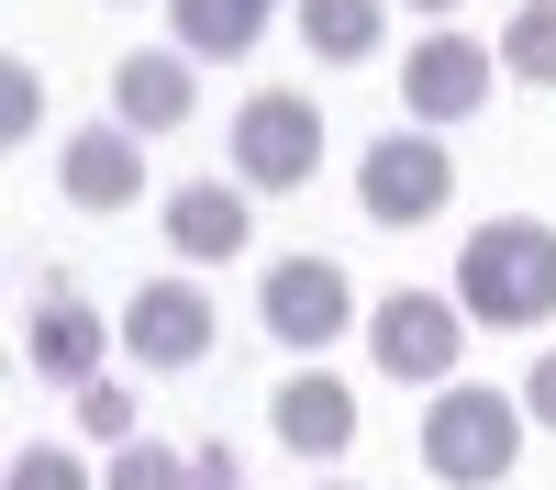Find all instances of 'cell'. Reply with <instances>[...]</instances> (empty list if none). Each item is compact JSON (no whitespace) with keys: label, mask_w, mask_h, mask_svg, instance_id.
<instances>
[{"label":"cell","mask_w":556,"mask_h":490,"mask_svg":"<svg viewBox=\"0 0 556 490\" xmlns=\"http://www.w3.org/2000/svg\"><path fill=\"white\" fill-rule=\"evenodd\" d=\"M456 312H468V324H490V335H534V324H556V223H534V212L479 223V235L456 246Z\"/></svg>","instance_id":"cell-1"},{"label":"cell","mask_w":556,"mask_h":490,"mask_svg":"<svg viewBox=\"0 0 556 490\" xmlns=\"http://www.w3.org/2000/svg\"><path fill=\"white\" fill-rule=\"evenodd\" d=\"M523 401H501V390H468V379H445L434 390V413H424V468L445 490H501L523 457Z\"/></svg>","instance_id":"cell-2"},{"label":"cell","mask_w":556,"mask_h":490,"mask_svg":"<svg viewBox=\"0 0 556 490\" xmlns=\"http://www.w3.org/2000/svg\"><path fill=\"white\" fill-rule=\"evenodd\" d=\"M367 356H379V379L445 390L456 356H468V312H456V290H390L379 312H367Z\"/></svg>","instance_id":"cell-3"},{"label":"cell","mask_w":556,"mask_h":490,"mask_svg":"<svg viewBox=\"0 0 556 490\" xmlns=\"http://www.w3.org/2000/svg\"><path fill=\"white\" fill-rule=\"evenodd\" d=\"M356 201H367V223H434V212L456 201V156L434 146L424 123H412V134L390 123L379 146L356 156Z\"/></svg>","instance_id":"cell-4"},{"label":"cell","mask_w":556,"mask_h":490,"mask_svg":"<svg viewBox=\"0 0 556 490\" xmlns=\"http://www.w3.org/2000/svg\"><path fill=\"white\" fill-rule=\"evenodd\" d=\"M312 156H323V112L301 89H256L235 112V178L245 190H312Z\"/></svg>","instance_id":"cell-5"},{"label":"cell","mask_w":556,"mask_h":490,"mask_svg":"<svg viewBox=\"0 0 556 490\" xmlns=\"http://www.w3.org/2000/svg\"><path fill=\"white\" fill-rule=\"evenodd\" d=\"M256 324L278 335V345H301V356H323L345 324H356V290H345V267L334 256H278L267 279H256Z\"/></svg>","instance_id":"cell-6"},{"label":"cell","mask_w":556,"mask_h":490,"mask_svg":"<svg viewBox=\"0 0 556 490\" xmlns=\"http://www.w3.org/2000/svg\"><path fill=\"white\" fill-rule=\"evenodd\" d=\"M401 101H412V123H468V112H490V45H468V34H424L401 56Z\"/></svg>","instance_id":"cell-7"},{"label":"cell","mask_w":556,"mask_h":490,"mask_svg":"<svg viewBox=\"0 0 556 490\" xmlns=\"http://www.w3.org/2000/svg\"><path fill=\"white\" fill-rule=\"evenodd\" d=\"M212 301L190 290V279H146L134 290V312H123V345H134V368H201L212 356Z\"/></svg>","instance_id":"cell-8"},{"label":"cell","mask_w":556,"mask_h":490,"mask_svg":"<svg viewBox=\"0 0 556 490\" xmlns=\"http://www.w3.org/2000/svg\"><path fill=\"white\" fill-rule=\"evenodd\" d=\"M112 345H123V335H112L78 290H45V301H34V324H23V356H34V379H45V390H89Z\"/></svg>","instance_id":"cell-9"},{"label":"cell","mask_w":556,"mask_h":490,"mask_svg":"<svg viewBox=\"0 0 556 490\" xmlns=\"http://www.w3.org/2000/svg\"><path fill=\"white\" fill-rule=\"evenodd\" d=\"M56 190H67L78 212H123L134 190H146V134H134V123L67 134V146H56Z\"/></svg>","instance_id":"cell-10"},{"label":"cell","mask_w":556,"mask_h":490,"mask_svg":"<svg viewBox=\"0 0 556 490\" xmlns=\"http://www.w3.org/2000/svg\"><path fill=\"white\" fill-rule=\"evenodd\" d=\"M167 246L190 267H223L245 246V178H190V190H167Z\"/></svg>","instance_id":"cell-11"},{"label":"cell","mask_w":556,"mask_h":490,"mask_svg":"<svg viewBox=\"0 0 556 490\" xmlns=\"http://www.w3.org/2000/svg\"><path fill=\"white\" fill-rule=\"evenodd\" d=\"M190 112H201L190 56H123V67H112V123H134V134H178Z\"/></svg>","instance_id":"cell-12"},{"label":"cell","mask_w":556,"mask_h":490,"mask_svg":"<svg viewBox=\"0 0 556 490\" xmlns=\"http://www.w3.org/2000/svg\"><path fill=\"white\" fill-rule=\"evenodd\" d=\"M278 445H290V457H345V445H356V390L301 368L290 390H278Z\"/></svg>","instance_id":"cell-13"},{"label":"cell","mask_w":556,"mask_h":490,"mask_svg":"<svg viewBox=\"0 0 556 490\" xmlns=\"http://www.w3.org/2000/svg\"><path fill=\"white\" fill-rule=\"evenodd\" d=\"M301 45L323 67H367L390 45V0H301Z\"/></svg>","instance_id":"cell-14"},{"label":"cell","mask_w":556,"mask_h":490,"mask_svg":"<svg viewBox=\"0 0 556 490\" xmlns=\"http://www.w3.org/2000/svg\"><path fill=\"white\" fill-rule=\"evenodd\" d=\"M167 23H178V56H256L267 0H167Z\"/></svg>","instance_id":"cell-15"},{"label":"cell","mask_w":556,"mask_h":490,"mask_svg":"<svg viewBox=\"0 0 556 490\" xmlns=\"http://www.w3.org/2000/svg\"><path fill=\"white\" fill-rule=\"evenodd\" d=\"M501 67L523 89H556V0H523V12L501 23Z\"/></svg>","instance_id":"cell-16"},{"label":"cell","mask_w":556,"mask_h":490,"mask_svg":"<svg viewBox=\"0 0 556 490\" xmlns=\"http://www.w3.org/2000/svg\"><path fill=\"white\" fill-rule=\"evenodd\" d=\"M101 490H201V479H190V457H178V445L134 435L123 457H112V479H101Z\"/></svg>","instance_id":"cell-17"},{"label":"cell","mask_w":556,"mask_h":490,"mask_svg":"<svg viewBox=\"0 0 556 490\" xmlns=\"http://www.w3.org/2000/svg\"><path fill=\"white\" fill-rule=\"evenodd\" d=\"M12 490H101V479H89L67 445H23V457H12Z\"/></svg>","instance_id":"cell-18"},{"label":"cell","mask_w":556,"mask_h":490,"mask_svg":"<svg viewBox=\"0 0 556 490\" xmlns=\"http://www.w3.org/2000/svg\"><path fill=\"white\" fill-rule=\"evenodd\" d=\"M78 424H89V435H112V445H134V401H123L112 379H89V390H78Z\"/></svg>","instance_id":"cell-19"},{"label":"cell","mask_w":556,"mask_h":490,"mask_svg":"<svg viewBox=\"0 0 556 490\" xmlns=\"http://www.w3.org/2000/svg\"><path fill=\"white\" fill-rule=\"evenodd\" d=\"M0 134H12V146L34 134V67L23 56H0Z\"/></svg>","instance_id":"cell-20"},{"label":"cell","mask_w":556,"mask_h":490,"mask_svg":"<svg viewBox=\"0 0 556 490\" xmlns=\"http://www.w3.org/2000/svg\"><path fill=\"white\" fill-rule=\"evenodd\" d=\"M523 413H534V424H545V435H556V345H545V356H534V379H523Z\"/></svg>","instance_id":"cell-21"},{"label":"cell","mask_w":556,"mask_h":490,"mask_svg":"<svg viewBox=\"0 0 556 490\" xmlns=\"http://www.w3.org/2000/svg\"><path fill=\"white\" fill-rule=\"evenodd\" d=\"M190 479H201V490H235V457H223V445H201V457H190Z\"/></svg>","instance_id":"cell-22"},{"label":"cell","mask_w":556,"mask_h":490,"mask_svg":"<svg viewBox=\"0 0 556 490\" xmlns=\"http://www.w3.org/2000/svg\"><path fill=\"white\" fill-rule=\"evenodd\" d=\"M412 12H456V0H412Z\"/></svg>","instance_id":"cell-23"},{"label":"cell","mask_w":556,"mask_h":490,"mask_svg":"<svg viewBox=\"0 0 556 490\" xmlns=\"http://www.w3.org/2000/svg\"><path fill=\"white\" fill-rule=\"evenodd\" d=\"M267 12H278V0H267Z\"/></svg>","instance_id":"cell-24"}]
</instances>
